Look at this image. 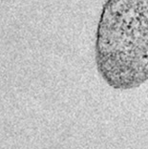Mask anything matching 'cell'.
I'll use <instances>...</instances> for the list:
<instances>
[{
  "instance_id": "cell-1",
  "label": "cell",
  "mask_w": 148,
  "mask_h": 149,
  "mask_svg": "<svg viewBox=\"0 0 148 149\" xmlns=\"http://www.w3.org/2000/svg\"><path fill=\"white\" fill-rule=\"evenodd\" d=\"M97 61L115 88L148 79V0H109L99 27Z\"/></svg>"
}]
</instances>
